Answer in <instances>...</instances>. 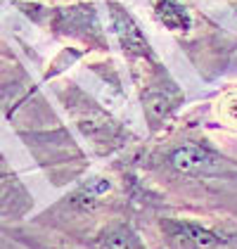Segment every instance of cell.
Masks as SVG:
<instances>
[{
    "label": "cell",
    "instance_id": "cell-1",
    "mask_svg": "<svg viewBox=\"0 0 237 249\" xmlns=\"http://www.w3.org/2000/svg\"><path fill=\"white\" fill-rule=\"evenodd\" d=\"M142 166L173 185L209 188V183H237V161L216 150L211 140L202 135H180L159 145L142 159Z\"/></svg>",
    "mask_w": 237,
    "mask_h": 249
},
{
    "label": "cell",
    "instance_id": "cell-2",
    "mask_svg": "<svg viewBox=\"0 0 237 249\" xmlns=\"http://www.w3.org/2000/svg\"><path fill=\"white\" fill-rule=\"evenodd\" d=\"M154 235L161 249H228L237 245V230L216 218L157 213Z\"/></svg>",
    "mask_w": 237,
    "mask_h": 249
},
{
    "label": "cell",
    "instance_id": "cell-3",
    "mask_svg": "<svg viewBox=\"0 0 237 249\" xmlns=\"http://www.w3.org/2000/svg\"><path fill=\"white\" fill-rule=\"evenodd\" d=\"M59 97L64 100L67 109L71 112L81 135L98 150V154H109L112 150L123 145V140H121L126 135L123 128L117 126V121L107 112H102L95 102H90L79 88L71 86L69 90H62Z\"/></svg>",
    "mask_w": 237,
    "mask_h": 249
},
{
    "label": "cell",
    "instance_id": "cell-4",
    "mask_svg": "<svg viewBox=\"0 0 237 249\" xmlns=\"http://www.w3.org/2000/svg\"><path fill=\"white\" fill-rule=\"evenodd\" d=\"M114 199H117L114 180L104 173H93L48 213H57L59 223H88L107 207H114Z\"/></svg>",
    "mask_w": 237,
    "mask_h": 249
},
{
    "label": "cell",
    "instance_id": "cell-5",
    "mask_svg": "<svg viewBox=\"0 0 237 249\" xmlns=\"http://www.w3.org/2000/svg\"><path fill=\"white\" fill-rule=\"evenodd\" d=\"M145 69H147L145 71L147 78L140 83V102L150 131H159L166 124V119L173 116V112L183 105V93L164 69V64H159L157 59L147 62Z\"/></svg>",
    "mask_w": 237,
    "mask_h": 249
},
{
    "label": "cell",
    "instance_id": "cell-6",
    "mask_svg": "<svg viewBox=\"0 0 237 249\" xmlns=\"http://www.w3.org/2000/svg\"><path fill=\"white\" fill-rule=\"evenodd\" d=\"M85 249H150L140 237L138 228L126 218H107L102 226L90 232V237H83Z\"/></svg>",
    "mask_w": 237,
    "mask_h": 249
},
{
    "label": "cell",
    "instance_id": "cell-7",
    "mask_svg": "<svg viewBox=\"0 0 237 249\" xmlns=\"http://www.w3.org/2000/svg\"><path fill=\"white\" fill-rule=\"evenodd\" d=\"M154 15L166 29H173V31H183V29L190 26V15L171 0H159Z\"/></svg>",
    "mask_w": 237,
    "mask_h": 249
},
{
    "label": "cell",
    "instance_id": "cell-8",
    "mask_svg": "<svg viewBox=\"0 0 237 249\" xmlns=\"http://www.w3.org/2000/svg\"><path fill=\"white\" fill-rule=\"evenodd\" d=\"M43 249H64V247H43Z\"/></svg>",
    "mask_w": 237,
    "mask_h": 249
}]
</instances>
